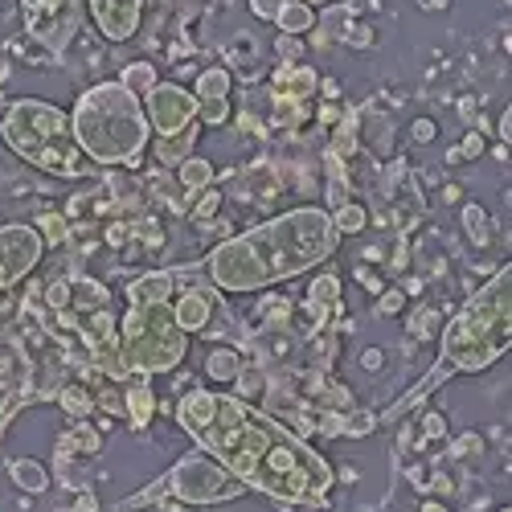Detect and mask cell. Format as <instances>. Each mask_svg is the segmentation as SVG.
Wrapping results in <instances>:
<instances>
[{
  "label": "cell",
  "instance_id": "obj_1",
  "mask_svg": "<svg viewBox=\"0 0 512 512\" xmlns=\"http://www.w3.org/2000/svg\"><path fill=\"white\" fill-rule=\"evenodd\" d=\"M177 422L193 443L218 459L242 488H259L283 504H324L332 467L300 435H291L275 414L254 410L246 398L193 390L181 398Z\"/></svg>",
  "mask_w": 512,
  "mask_h": 512
},
{
  "label": "cell",
  "instance_id": "obj_2",
  "mask_svg": "<svg viewBox=\"0 0 512 512\" xmlns=\"http://www.w3.org/2000/svg\"><path fill=\"white\" fill-rule=\"evenodd\" d=\"M332 250H336L332 213L316 205H300L275 222H263L222 242L209 254L205 271H209V287L250 295V291H267L291 275L324 263Z\"/></svg>",
  "mask_w": 512,
  "mask_h": 512
},
{
  "label": "cell",
  "instance_id": "obj_3",
  "mask_svg": "<svg viewBox=\"0 0 512 512\" xmlns=\"http://www.w3.org/2000/svg\"><path fill=\"white\" fill-rule=\"evenodd\" d=\"M74 140L91 164H127L136 168L148 152L152 127L144 115V99L132 95L123 82H99L78 95L74 111Z\"/></svg>",
  "mask_w": 512,
  "mask_h": 512
},
{
  "label": "cell",
  "instance_id": "obj_4",
  "mask_svg": "<svg viewBox=\"0 0 512 512\" xmlns=\"http://www.w3.org/2000/svg\"><path fill=\"white\" fill-rule=\"evenodd\" d=\"M508 340H512V267L504 263V271H496L443 328V361L447 369L459 373H480L508 353Z\"/></svg>",
  "mask_w": 512,
  "mask_h": 512
},
{
  "label": "cell",
  "instance_id": "obj_5",
  "mask_svg": "<svg viewBox=\"0 0 512 512\" xmlns=\"http://www.w3.org/2000/svg\"><path fill=\"white\" fill-rule=\"evenodd\" d=\"M0 136L5 144L33 168L62 181H78L91 173V160L82 156L74 140V123L62 107L41 103V99H17L5 115H0Z\"/></svg>",
  "mask_w": 512,
  "mask_h": 512
},
{
  "label": "cell",
  "instance_id": "obj_6",
  "mask_svg": "<svg viewBox=\"0 0 512 512\" xmlns=\"http://www.w3.org/2000/svg\"><path fill=\"white\" fill-rule=\"evenodd\" d=\"M189 353V336L173 316V300L160 304H132L119 328V361L127 373H168Z\"/></svg>",
  "mask_w": 512,
  "mask_h": 512
},
{
  "label": "cell",
  "instance_id": "obj_7",
  "mask_svg": "<svg viewBox=\"0 0 512 512\" xmlns=\"http://www.w3.org/2000/svg\"><path fill=\"white\" fill-rule=\"evenodd\" d=\"M164 492H173V496L185 500V504H222V500L242 496L246 488H242V480H234V476L226 472L218 459H209V455H189V459H181L156 488L140 492L132 504H156Z\"/></svg>",
  "mask_w": 512,
  "mask_h": 512
},
{
  "label": "cell",
  "instance_id": "obj_8",
  "mask_svg": "<svg viewBox=\"0 0 512 512\" xmlns=\"http://www.w3.org/2000/svg\"><path fill=\"white\" fill-rule=\"evenodd\" d=\"M144 115L160 140H173L185 132V127L197 123V95L177 87V82H156V87L144 95Z\"/></svg>",
  "mask_w": 512,
  "mask_h": 512
},
{
  "label": "cell",
  "instance_id": "obj_9",
  "mask_svg": "<svg viewBox=\"0 0 512 512\" xmlns=\"http://www.w3.org/2000/svg\"><path fill=\"white\" fill-rule=\"evenodd\" d=\"M41 250H46V242H41L37 226H25V222L0 226V291L9 283H21L37 267Z\"/></svg>",
  "mask_w": 512,
  "mask_h": 512
},
{
  "label": "cell",
  "instance_id": "obj_10",
  "mask_svg": "<svg viewBox=\"0 0 512 512\" xmlns=\"http://www.w3.org/2000/svg\"><path fill=\"white\" fill-rule=\"evenodd\" d=\"M173 316L181 324L185 336L193 332H205L213 316H222V300H218V287H209V283H189L173 295Z\"/></svg>",
  "mask_w": 512,
  "mask_h": 512
},
{
  "label": "cell",
  "instance_id": "obj_11",
  "mask_svg": "<svg viewBox=\"0 0 512 512\" xmlns=\"http://www.w3.org/2000/svg\"><path fill=\"white\" fill-rule=\"evenodd\" d=\"M91 17L107 41H127L140 33L144 0H91Z\"/></svg>",
  "mask_w": 512,
  "mask_h": 512
},
{
  "label": "cell",
  "instance_id": "obj_12",
  "mask_svg": "<svg viewBox=\"0 0 512 512\" xmlns=\"http://www.w3.org/2000/svg\"><path fill=\"white\" fill-rule=\"evenodd\" d=\"M316 70L312 66H295V62H287L279 74H275V82H271V91H275V99H308L312 91H316Z\"/></svg>",
  "mask_w": 512,
  "mask_h": 512
},
{
  "label": "cell",
  "instance_id": "obj_13",
  "mask_svg": "<svg viewBox=\"0 0 512 512\" xmlns=\"http://www.w3.org/2000/svg\"><path fill=\"white\" fill-rule=\"evenodd\" d=\"M308 312L316 316V320H312V332H316L328 316L340 312V279H336V275H320V279L308 287Z\"/></svg>",
  "mask_w": 512,
  "mask_h": 512
},
{
  "label": "cell",
  "instance_id": "obj_14",
  "mask_svg": "<svg viewBox=\"0 0 512 512\" xmlns=\"http://www.w3.org/2000/svg\"><path fill=\"white\" fill-rule=\"evenodd\" d=\"M173 295H177V279L168 271L140 275L136 283H127V300L132 304H160V300H173Z\"/></svg>",
  "mask_w": 512,
  "mask_h": 512
},
{
  "label": "cell",
  "instance_id": "obj_15",
  "mask_svg": "<svg viewBox=\"0 0 512 512\" xmlns=\"http://www.w3.org/2000/svg\"><path fill=\"white\" fill-rule=\"evenodd\" d=\"M275 25H279L283 37H304V33L316 29V9L304 5V0H287V5L279 9V17H275Z\"/></svg>",
  "mask_w": 512,
  "mask_h": 512
},
{
  "label": "cell",
  "instance_id": "obj_16",
  "mask_svg": "<svg viewBox=\"0 0 512 512\" xmlns=\"http://www.w3.org/2000/svg\"><path fill=\"white\" fill-rule=\"evenodd\" d=\"M242 369H246V365H242V353H238V349L218 345V349L205 353V373H209V381H238Z\"/></svg>",
  "mask_w": 512,
  "mask_h": 512
},
{
  "label": "cell",
  "instance_id": "obj_17",
  "mask_svg": "<svg viewBox=\"0 0 512 512\" xmlns=\"http://www.w3.org/2000/svg\"><path fill=\"white\" fill-rule=\"evenodd\" d=\"M119 82H123V87L132 91V95H140V99H144V95L156 87L160 78H156V66H152V62H132V66H123Z\"/></svg>",
  "mask_w": 512,
  "mask_h": 512
},
{
  "label": "cell",
  "instance_id": "obj_18",
  "mask_svg": "<svg viewBox=\"0 0 512 512\" xmlns=\"http://www.w3.org/2000/svg\"><path fill=\"white\" fill-rule=\"evenodd\" d=\"M58 402H62V410H66L70 418H78V422H87V418L95 414V398H91L87 386H66V390L58 394Z\"/></svg>",
  "mask_w": 512,
  "mask_h": 512
},
{
  "label": "cell",
  "instance_id": "obj_19",
  "mask_svg": "<svg viewBox=\"0 0 512 512\" xmlns=\"http://www.w3.org/2000/svg\"><path fill=\"white\" fill-rule=\"evenodd\" d=\"M193 95H197V103H201V99H226V95H230V74H226L222 66L201 70V74H197V91H193Z\"/></svg>",
  "mask_w": 512,
  "mask_h": 512
},
{
  "label": "cell",
  "instance_id": "obj_20",
  "mask_svg": "<svg viewBox=\"0 0 512 512\" xmlns=\"http://www.w3.org/2000/svg\"><path fill=\"white\" fill-rule=\"evenodd\" d=\"M13 480H17V488H25V492H46V484H50V476H46V467L41 463H33V459H17L13 467Z\"/></svg>",
  "mask_w": 512,
  "mask_h": 512
},
{
  "label": "cell",
  "instance_id": "obj_21",
  "mask_svg": "<svg viewBox=\"0 0 512 512\" xmlns=\"http://www.w3.org/2000/svg\"><path fill=\"white\" fill-rule=\"evenodd\" d=\"M127 410H132L136 422H148V418L156 414V398H152V390H148V381H136V386L127 390Z\"/></svg>",
  "mask_w": 512,
  "mask_h": 512
},
{
  "label": "cell",
  "instance_id": "obj_22",
  "mask_svg": "<svg viewBox=\"0 0 512 512\" xmlns=\"http://www.w3.org/2000/svg\"><path fill=\"white\" fill-rule=\"evenodd\" d=\"M332 230H336V234H357V230H365V209L353 205V201L336 205V213H332Z\"/></svg>",
  "mask_w": 512,
  "mask_h": 512
},
{
  "label": "cell",
  "instance_id": "obj_23",
  "mask_svg": "<svg viewBox=\"0 0 512 512\" xmlns=\"http://www.w3.org/2000/svg\"><path fill=\"white\" fill-rule=\"evenodd\" d=\"M308 115H312L308 99H275V127H295Z\"/></svg>",
  "mask_w": 512,
  "mask_h": 512
},
{
  "label": "cell",
  "instance_id": "obj_24",
  "mask_svg": "<svg viewBox=\"0 0 512 512\" xmlns=\"http://www.w3.org/2000/svg\"><path fill=\"white\" fill-rule=\"evenodd\" d=\"M209 177H213L209 160H201V156L181 160V185H189V189H205V185H209Z\"/></svg>",
  "mask_w": 512,
  "mask_h": 512
},
{
  "label": "cell",
  "instance_id": "obj_25",
  "mask_svg": "<svg viewBox=\"0 0 512 512\" xmlns=\"http://www.w3.org/2000/svg\"><path fill=\"white\" fill-rule=\"evenodd\" d=\"M463 226H467V234H476V246H488L492 242V226H488L480 205H467L463 209Z\"/></svg>",
  "mask_w": 512,
  "mask_h": 512
},
{
  "label": "cell",
  "instance_id": "obj_26",
  "mask_svg": "<svg viewBox=\"0 0 512 512\" xmlns=\"http://www.w3.org/2000/svg\"><path fill=\"white\" fill-rule=\"evenodd\" d=\"M197 119L209 123V127H222L230 119V103L226 99H201L197 103Z\"/></svg>",
  "mask_w": 512,
  "mask_h": 512
},
{
  "label": "cell",
  "instance_id": "obj_27",
  "mask_svg": "<svg viewBox=\"0 0 512 512\" xmlns=\"http://www.w3.org/2000/svg\"><path fill=\"white\" fill-rule=\"evenodd\" d=\"M218 205H222V193L218 189H205L201 201H197V209H193V222H209L213 213H218Z\"/></svg>",
  "mask_w": 512,
  "mask_h": 512
},
{
  "label": "cell",
  "instance_id": "obj_28",
  "mask_svg": "<svg viewBox=\"0 0 512 512\" xmlns=\"http://www.w3.org/2000/svg\"><path fill=\"white\" fill-rule=\"evenodd\" d=\"M41 230H46V238H41V242H50V246L66 242V222L58 218V213H46V218H41Z\"/></svg>",
  "mask_w": 512,
  "mask_h": 512
},
{
  "label": "cell",
  "instance_id": "obj_29",
  "mask_svg": "<svg viewBox=\"0 0 512 512\" xmlns=\"http://www.w3.org/2000/svg\"><path fill=\"white\" fill-rule=\"evenodd\" d=\"M62 5H66V0H21V9H25L29 17H41V13L50 17V13H54V9H62Z\"/></svg>",
  "mask_w": 512,
  "mask_h": 512
},
{
  "label": "cell",
  "instance_id": "obj_30",
  "mask_svg": "<svg viewBox=\"0 0 512 512\" xmlns=\"http://www.w3.org/2000/svg\"><path fill=\"white\" fill-rule=\"evenodd\" d=\"M283 5H287V0H250V9H254V13H259L263 21H275Z\"/></svg>",
  "mask_w": 512,
  "mask_h": 512
},
{
  "label": "cell",
  "instance_id": "obj_31",
  "mask_svg": "<svg viewBox=\"0 0 512 512\" xmlns=\"http://www.w3.org/2000/svg\"><path fill=\"white\" fill-rule=\"evenodd\" d=\"M402 304H406V295H402V291H390V295H386V300H381V304H377V316H394V312H398Z\"/></svg>",
  "mask_w": 512,
  "mask_h": 512
},
{
  "label": "cell",
  "instance_id": "obj_32",
  "mask_svg": "<svg viewBox=\"0 0 512 512\" xmlns=\"http://www.w3.org/2000/svg\"><path fill=\"white\" fill-rule=\"evenodd\" d=\"M431 136H435V123L431 119H418L414 123V140H431Z\"/></svg>",
  "mask_w": 512,
  "mask_h": 512
},
{
  "label": "cell",
  "instance_id": "obj_33",
  "mask_svg": "<svg viewBox=\"0 0 512 512\" xmlns=\"http://www.w3.org/2000/svg\"><path fill=\"white\" fill-rule=\"evenodd\" d=\"M480 152H484V140H480V136L472 132V136L463 140V156H480Z\"/></svg>",
  "mask_w": 512,
  "mask_h": 512
},
{
  "label": "cell",
  "instance_id": "obj_34",
  "mask_svg": "<svg viewBox=\"0 0 512 512\" xmlns=\"http://www.w3.org/2000/svg\"><path fill=\"white\" fill-rule=\"evenodd\" d=\"M295 54H300V41H295V37H283V58L295 62Z\"/></svg>",
  "mask_w": 512,
  "mask_h": 512
},
{
  "label": "cell",
  "instance_id": "obj_35",
  "mask_svg": "<svg viewBox=\"0 0 512 512\" xmlns=\"http://www.w3.org/2000/svg\"><path fill=\"white\" fill-rule=\"evenodd\" d=\"M496 512H512V508H496Z\"/></svg>",
  "mask_w": 512,
  "mask_h": 512
}]
</instances>
